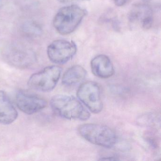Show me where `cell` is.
Returning <instances> with one entry per match:
<instances>
[{
	"instance_id": "1",
	"label": "cell",
	"mask_w": 161,
	"mask_h": 161,
	"mask_svg": "<svg viewBox=\"0 0 161 161\" xmlns=\"http://www.w3.org/2000/svg\"><path fill=\"white\" fill-rule=\"evenodd\" d=\"M50 105L56 114L66 119L86 120L90 116L89 111L72 96L55 95L51 100Z\"/></svg>"
},
{
	"instance_id": "2",
	"label": "cell",
	"mask_w": 161,
	"mask_h": 161,
	"mask_svg": "<svg viewBox=\"0 0 161 161\" xmlns=\"http://www.w3.org/2000/svg\"><path fill=\"white\" fill-rule=\"evenodd\" d=\"M87 12L76 5L63 7L57 12L53 20L54 28L60 34H69L80 25Z\"/></svg>"
},
{
	"instance_id": "3",
	"label": "cell",
	"mask_w": 161,
	"mask_h": 161,
	"mask_svg": "<svg viewBox=\"0 0 161 161\" xmlns=\"http://www.w3.org/2000/svg\"><path fill=\"white\" fill-rule=\"evenodd\" d=\"M78 131L88 142L107 148L113 147L117 140L115 132L109 127L102 124H83L79 127Z\"/></svg>"
},
{
	"instance_id": "4",
	"label": "cell",
	"mask_w": 161,
	"mask_h": 161,
	"mask_svg": "<svg viewBox=\"0 0 161 161\" xmlns=\"http://www.w3.org/2000/svg\"><path fill=\"white\" fill-rule=\"evenodd\" d=\"M62 68L58 66L47 67L33 74L29 79L31 88L41 92H49L54 89L61 77Z\"/></svg>"
},
{
	"instance_id": "5",
	"label": "cell",
	"mask_w": 161,
	"mask_h": 161,
	"mask_svg": "<svg viewBox=\"0 0 161 161\" xmlns=\"http://www.w3.org/2000/svg\"><path fill=\"white\" fill-rule=\"evenodd\" d=\"M77 97L90 112L100 113L103 108L100 88L97 83L87 81L82 84L77 91Z\"/></svg>"
},
{
	"instance_id": "6",
	"label": "cell",
	"mask_w": 161,
	"mask_h": 161,
	"mask_svg": "<svg viewBox=\"0 0 161 161\" xmlns=\"http://www.w3.org/2000/svg\"><path fill=\"white\" fill-rule=\"evenodd\" d=\"M76 44L65 40H56L48 47L47 53L51 62L58 64L67 63L77 52Z\"/></svg>"
},
{
	"instance_id": "7",
	"label": "cell",
	"mask_w": 161,
	"mask_h": 161,
	"mask_svg": "<svg viewBox=\"0 0 161 161\" xmlns=\"http://www.w3.org/2000/svg\"><path fill=\"white\" fill-rule=\"evenodd\" d=\"M16 102L22 112L29 115L39 112L47 105V101L42 97L23 90L17 93Z\"/></svg>"
},
{
	"instance_id": "8",
	"label": "cell",
	"mask_w": 161,
	"mask_h": 161,
	"mask_svg": "<svg viewBox=\"0 0 161 161\" xmlns=\"http://www.w3.org/2000/svg\"><path fill=\"white\" fill-rule=\"evenodd\" d=\"M129 20L132 26L148 30L153 24L152 10L147 4H136L130 12Z\"/></svg>"
},
{
	"instance_id": "9",
	"label": "cell",
	"mask_w": 161,
	"mask_h": 161,
	"mask_svg": "<svg viewBox=\"0 0 161 161\" xmlns=\"http://www.w3.org/2000/svg\"><path fill=\"white\" fill-rule=\"evenodd\" d=\"M90 65L93 74L99 78L108 79L114 73L112 62L108 56L104 54H100L94 57Z\"/></svg>"
},
{
	"instance_id": "10",
	"label": "cell",
	"mask_w": 161,
	"mask_h": 161,
	"mask_svg": "<svg viewBox=\"0 0 161 161\" xmlns=\"http://www.w3.org/2000/svg\"><path fill=\"white\" fill-rule=\"evenodd\" d=\"M18 114L7 94L0 91V123L8 125L14 122Z\"/></svg>"
},
{
	"instance_id": "11",
	"label": "cell",
	"mask_w": 161,
	"mask_h": 161,
	"mask_svg": "<svg viewBox=\"0 0 161 161\" xmlns=\"http://www.w3.org/2000/svg\"><path fill=\"white\" fill-rule=\"evenodd\" d=\"M86 76V71L78 65L69 68L64 73L62 83L66 86H72L82 82Z\"/></svg>"
},
{
	"instance_id": "12",
	"label": "cell",
	"mask_w": 161,
	"mask_h": 161,
	"mask_svg": "<svg viewBox=\"0 0 161 161\" xmlns=\"http://www.w3.org/2000/svg\"><path fill=\"white\" fill-rule=\"evenodd\" d=\"M130 0H114L115 4L118 6H122L128 3Z\"/></svg>"
},
{
	"instance_id": "13",
	"label": "cell",
	"mask_w": 161,
	"mask_h": 161,
	"mask_svg": "<svg viewBox=\"0 0 161 161\" xmlns=\"http://www.w3.org/2000/svg\"><path fill=\"white\" fill-rule=\"evenodd\" d=\"M57 1L61 3H67L73 2L84 1H90V0H57Z\"/></svg>"
},
{
	"instance_id": "14",
	"label": "cell",
	"mask_w": 161,
	"mask_h": 161,
	"mask_svg": "<svg viewBox=\"0 0 161 161\" xmlns=\"http://www.w3.org/2000/svg\"><path fill=\"white\" fill-rule=\"evenodd\" d=\"M109 158H110V157H108V158H103V159H101L100 160H110V159H109ZM111 159H110V160H116L117 159H116V158H114V157H111Z\"/></svg>"
}]
</instances>
